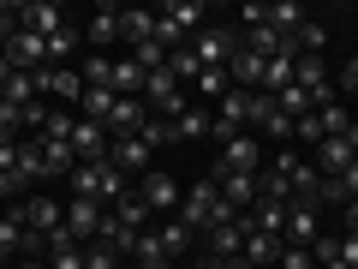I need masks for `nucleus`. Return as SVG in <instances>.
Instances as JSON below:
<instances>
[{
	"mask_svg": "<svg viewBox=\"0 0 358 269\" xmlns=\"http://www.w3.org/2000/svg\"><path fill=\"white\" fill-rule=\"evenodd\" d=\"M215 174H263V138H257V132H239V138H227V144H221Z\"/></svg>",
	"mask_w": 358,
	"mask_h": 269,
	"instance_id": "f257e3e1",
	"label": "nucleus"
},
{
	"mask_svg": "<svg viewBox=\"0 0 358 269\" xmlns=\"http://www.w3.org/2000/svg\"><path fill=\"white\" fill-rule=\"evenodd\" d=\"M233 48H239V30H233V25H203V30L192 36L197 66H227V60H233Z\"/></svg>",
	"mask_w": 358,
	"mask_h": 269,
	"instance_id": "f03ea898",
	"label": "nucleus"
},
{
	"mask_svg": "<svg viewBox=\"0 0 358 269\" xmlns=\"http://www.w3.org/2000/svg\"><path fill=\"white\" fill-rule=\"evenodd\" d=\"M215 204H221V186H215V179H197V186H192V192H185V198H179V216L173 221H185V228H209V221H215Z\"/></svg>",
	"mask_w": 358,
	"mask_h": 269,
	"instance_id": "7ed1b4c3",
	"label": "nucleus"
},
{
	"mask_svg": "<svg viewBox=\"0 0 358 269\" xmlns=\"http://www.w3.org/2000/svg\"><path fill=\"white\" fill-rule=\"evenodd\" d=\"M13 209L24 216V228L36 233V240H48L54 228H66V204H54V198H42V192H36V198H24V204H13Z\"/></svg>",
	"mask_w": 358,
	"mask_h": 269,
	"instance_id": "20e7f679",
	"label": "nucleus"
},
{
	"mask_svg": "<svg viewBox=\"0 0 358 269\" xmlns=\"http://www.w3.org/2000/svg\"><path fill=\"white\" fill-rule=\"evenodd\" d=\"M6 60L18 66V72H48V36H36V30H18L13 42H6Z\"/></svg>",
	"mask_w": 358,
	"mask_h": 269,
	"instance_id": "39448f33",
	"label": "nucleus"
},
{
	"mask_svg": "<svg viewBox=\"0 0 358 269\" xmlns=\"http://www.w3.org/2000/svg\"><path fill=\"white\" fill-rule=\"evenodd\" d=\"M138 198H143V209H150V216H155V209H173V216H179V179L162 174V167H150V174L138 179Z\"/></svg>",
	"mask_w": 358,
	"mask_h": 269,
	"instance_id": "423d86ee",
	"label": "nucleus"
},
{
	"mask_svg": "<svg viewBox=\"0 0 358 269\" xmlns=\"http://www.w3.org/2000/svg\"><path fill=\"white\" fill-rule=\"evenodd\" d=\"M108 150H114V138H108V126H96V120H78L72 126V156L78 162H108Z\"/></svg>",
	"mask_w": 358,
	"mask_h": 269,
	"instance_id": "0eeeda50",
	"label": "nucleus"
},
{
	"mask_svg": "<svg viewBox=\"0 0 358 269\" xmlns=\"http://www.w3.org/2000/svg\"><path fill=\"white\" fill-rule=\"evenodd\" d=\"M102 216H108V204L72 198V204H66V233H72V240H96V233H102Z\"/></svg>",
	"mask_w": 358,
	"mask_h": 269,
	"instance_id": "6e6552de",
	"label": "nucleus"
},
{
	"mask_svg": "<svg viewBox=\"0 0 358 269\" xmlns=\"http://www.w3.org/2000/svg\"><path fill=\"white\" fill-rule=\"evenodd\" d=\"M143 120H150L143 96H120V102H114V114H108L102 126H108V138H138V132H143Z\"/></svg>",
	"mask_w": 358,
	"mask_h": 269,
	"instance_id": "1a4fd4ad",
	"label": "nucleus"
},
{
	"mask_svg": "<svg viewBox=\"0 0 358 269\" xmlns=\"http://www.w3.org/2000/svg\"><path fill=\"white\" fill-rule=\"evenodd\" d=\"M203 251L221 257V263L239 257V251H245V228H239V221H209V228H203Z\"/></svg>",
	"mask_w": 358,
	"mask_h": 269,
	"instance_id": "9d476101",
	"label": "nucleus"
},
{
	"mask_svg": "<svg viewBox=\"0 0 358 269\" xmlns=\"http://www.w3.org/2000/svg\"><path fill=\"white\" fill-rule=\"evenodd\" d=\"M263 54H251L239 42V48H233V60H227V78H233V90H263Z\"/></svg>",
	"mask_w": 358,
	"mask_h": 269,
	"instance_id": "9b49d317",
	"label": "nucleus"
},
{
	"mask_svg": "<svg viewBox=\"0 0 358 269\" xmlns=\"http://www.w3.org/2000/svg\"><path fill=\"white\" fill-rule=\"evenodd\" d=\"M42 96H54V102H84V72L48 66V72H42Z\"/></svg>",
	"mask_w": 358,
	"mask_h": 269,
	"instance_id": "f8f14e48",
	"label": "nucleus"
},
{
	"mask_svg": "<svg viewBox=\"0 0 358 269\" xmlns=\"http://www.w3.org/2000/svg\"><path fill=\"white\" fill-rule=\"evenodd\" d=\"M18 25L36 30V36H54V30L66 25V13L54 6V0H24V6H18Z\"/></svg>",
	"mask_w": 358,
	"mask_h": 269,
	"instance_id": "ddd939ff",
	"label": "nucleus"
},
{
	"mask_svg": "<svg viewBox=\"0 0 358 269\" xmlns=\"http://www.w3.org/2000/svg\"><path fill=\"white\" fill-rule=\"evenodd\" d=\"M281 251H287V245L281 240H275V233H257V228H245V263H251V269H275V263H281Z\"/></svg>",
	"mask_w": 358,
	"mask_h": 269,
	"instance_id": "4468645a",
	"label": "nucleus"
},
{
	"mask_svg": "<svg viewBox=\"0 0 358 269\" xmlns=\"http://www.w3.org/2000/svg\"><path fill=\"white\" fill-rule=\"evenodd\" d=\"M150 144L143 138H114V150H108V162L120 167V174H150Z\"/></svg>",
	"mask_w": 358,
	"mask_h": 269,
	"instance_id": "2eb2a0df",
	"label": "nucleus"
},
{
	"mask_svg": "<svg viewBox=\"0 0 358 269\" xmlns=\"http://www.w3.org/2000/svg\"><path fill=\"white\" fill-rule=\"evenodd\" d=\"M281 245H317V204H293L287 209V233H281Z\"/></svg>",
	"mask_w": 358,
	"mask_h": 269,
	"instance_id": "dca6fc26",
	"label": "nucleus"
},
{
	"mask_svg": "<svg viewBox=\"0 0 358 269\" xmlns=\"http://www.w3.org/2000/svg\"><path fill=\"white\" fill-rule=\"evenodd\" d=\"M36 150H42V179H60V174H72V167H78L72 144H60V138H36Z\"/></svg>",
	"mask_w": 358,
	"mask_h": 269,
	"instance_id": "f3484780",
	"label": "nucleus"
},
{
	"mask_svg": "<svg viewBox=\"0 0 358 269\" xmlns=\"http://www.w3.org/2000/svg\"><path fill=\"white\" fill-rule=\"evenodd\" d=\"M317 162H322V179H341L358 156H352V144H346V138H322L317 144Z\"/></svg>",
	"mask_w": 358,
	"mask_h": 269,
	"instance_id": "a211bd4d",
	"label": "nucleus"
},
{
	"mask_svg": "<svg viewBox=\"0 0 358 269\" xmlns=\"http://www.w3.org/2000/svg\"><path fill=\"white\" fill-rule=\"evenodd\" d=\"M120 42H131V48H143V42H155V13H120Z\"/></svg>",
	"mask_w": 358,
	"mask_h": 269,
	"instance_id": "6ab92c4d",
	"label": "nucleus"
},
{
	"mask_svg": "<svg viewBox=\"0 0 358 269\" xmlns=\"http://www.w3.org/2000/svg\"><path fill=\"white\" fill-rule=\"evenodd\" d=\"M143 78H150V72H143L131 54H126V60H114V96H143Z\"/></svg>",
	"mask_w": 358,
	"mask_h": 269,
	"instance_id": "aec40b11",
	"label": "nucleus"
},
{
	"mask_svg": "<svg viewBox=\"0 0 358 269\" xmlns=\"http://www.w3.org/2000/svg\"><path fill=\"white\" fill-rule=\"evenodd\" d=\"M90 42H96V48L120 42V6H96V18H90Z\"/></svg>",
	"mask_w": 358,
	"mask_h": 269,
	"instance_id": "412c9836",
	"label": "nucleus"
},
{
	"mask_svg": "<svg viewBox=\"0 0 358 269\" xmlns=\"http://www.w3.org/2000/svg\"><path fill=\"white\" fill-rule=\"evenodd\" d=\"M162 18H173V25L185 30V36H197V30H203V6H197V0H173V6H167Z\"/></svg>",
	"mask_w": 358,
	"mask_h": 269,
	"instance_id": "4be33fe9",
	"label": "nucleus"
},
{
	"mask_svg": "<svg viewBox=\"0 0 358 269\" xmlns=\"http://www.w3.org/2000/svg\"><path fill=\"white\" fill-rule=\"evenodd\" d=\"M299 25H305V6H299V0H281V6H268V30H281V36H293Z\"/></svg>",
	"mask_w": 358,
	"mask_h": 269,
	"instance_id": "5701e85b",
	"label": "nucleus"
},
{
	"mask_svg": "<svg viewBox=\"0 0 358 269\" xmlns=\"http://www.w3.org/2000/svg\"><path fill=\"white\" fill-rule=\"evenodd\" d=\"M293 48H299V54H322V48H329V30H322L317 18H305V25L293 30Z\"/></svg>",
	"mask_w": 358,
	"mask_h": 269,
	"instance_id": "b1692460",
	"label": "nucleus"
},
{
	"mask_svg": "<svg viewBox=\"0 0 358 269\" xmlns=\"http://www.w3.org/2000/svg\"><path fill=\"white\" fill-rule=\"evenodd\" d=\"M138 138L150 144V150H162V144H173L179 132H173V120H167V114H150V120H143V132H138Z\"/></svg>",
	"mask_w": 358,
	"mask_h": 269,
	"instance_id": "393cba45",
	"label": "nucleus"
},
{
	"mask_svg": "<svg viewBox=\"0 0 358 269\" xmlns=\"http://www.w3.org/2000/svg\"><path fill=\"white\" fill-rule=\"evenodd\" d=\"M114 216L126 221L131 233H143V221H150V209H143V198H138V192H126V198H120V204H114Z\"/></svg>",
	"mask_w": 358,
	"mask_h": 269,
	"instance_id": "a878e982",
	"label": "nucleus"
},
{
	"mask_svg": "<svg viewBox=\"0 0 358 269\" xmlns=\"http://www.w3.org/2000/svg\"><path fill=\"white\" fill-rule=\"evenodd\" d=\"M114 102H120L114 90H84V120H96V126H102V120L114 114Z\"/></svg>",
	"mask_w": 358,
	"mask_h": 269,
	"instance_id": "bb28decb",
	"label": "nucleus"
},
{
	"mask_svg": "<svg viewBox=\"0 0 358 269\" xmlns=\"http://www.w3.org/2000/svg\"><path fill=\"white\" fill-rule=\"evenodd\" d=\"M167 72H173L179 84H197V72H203V66H197L192 48H173V54H167Z\"/></svg>",
	"mask_w": 358,
	"mask_h": 269,
	"instance_id": "cd10ccee",
	"label": "nucleus"
},
{
	"mask_svg": "<svg viewBox=\"0 0 358 269\" xmlns=\"http://www.w3.org/2000/svg\"><path fill=\"white\" fill-rule=\"evenodd\" d=\"M192 240H197V233L185 228V221H167V228H162V251H167V257H179V251H192Z\"/></svg>",
	"mask_w": 358,
	"mask_h": 269,
	"instance_id": "c85d7f7f",
	"label": "nucleus"
},
{
	"mask_svg": "<svg viewBox=\"0 0 358 269\" xmlns=\"http://www.w3.org/2000/svg\"><path fill=\"white\" fill-rule=\"evenodd\" d=\"M317 120H322V138H346V126H352V114H346L341 102H329V108H317Z\"/></svg>",
	"mask_w": 358,
	"mask_h": 269,
	"instance_id": "c756f323",
	"label": "nucleus"
},
{
	"mask_svg": "<svg viewBox=\"0 0 358 269\" xmlns=\"http://www.w3.org/2000/svg\"><path fill=\"white\" fill-rule=\"evenodd\" d=\"M84 269H120V251L108 240H90L84 245Z\"/></svg>",
	"mask_w": 358,
	"mask_h": 269,
	"instance_id": "7c9ffc66",
	"label": "nucleus"
},
{
	"mask_svg": "<svg viewBox=\"0 0 358 269\" xmlns=\"http://www.w3.org/2000/svg\"><path fill=\"white\" fill-rule=\"evenodd\" d=\"M173 132H179V138H209V114H203V108H185V114L173 120Z\"/></svg>",
	"mask_w": 358,
	"mask_h": 269,
	"instance_id": "2f4dec72",
	"label": "nucleus"
},
{
	"mask_svg": "<svg viewBox=\"0 0 358 269\" xmlns=\"http://www.w3.org/2000/svg\"><path fill=\"white\" fill-rule=\"evenodd\" d=\"M197 90H203V96H227V90H233L227 66H203V72H197Z\"/></svg>",
	"mask_w": 358,
	"mask_h": 269,
	"instance_id": "473e14b6",
	"label": "nucleus"
},
{
	"mask_svg": "<svg viewBox=\"0 0 358 269\" xmlns=\"http://www.w3.org/2000/svg\"><path fill=\"white\" fill-rule=\"evenodd\" d=\"M18 174H24V179H42V150H36V138L18 144Z\"/></svg>",
	"mask_w": 358,
	"mask_h": 269,
	"instance_id": "72a5a7b5",
	"label": "nucleus"
},
{
	"mask_svg": "<svg viewBox=\"0 0 358 269\" xmlns=\"http://www.w3.org/2000/svg\"><path fill=\"white\" fill-rule=\"evenodd\" d=\"M72 48H78V36H72V30H54V36H48V60H72Z\"/></svg>",
	"mask_w": 358,
	"mask_h": 269,
	"instance_id": "f704fd0d",
	"label": "nucleus"
},
{
	"mask_svg": "<svg viewBox=\"0 0 358 269\" xmlns=\"http://www.w3.org/2000/svg\"><path fill=\"white\" fill-rule=\"evenodd\" d=\"M293 138H305V144H322V120H317V108L293 120Z\"/></svg>",
	"mask_w": 358,
	"mask_h": 269,
	"instance_id": "c9c22d12",
	"label": "nucleus"
},
{
	"mask_svg": "<svg viewBox=\"0 0 358 269\" xmlns=\"http://www.w3.org/2000/svg\"><path fill=\"white\" fill-rule=\"evenodd\" d=\"M275 269H317V257H310L305 245H287V251H281V263H275Z\"/></svg>",
	"mask_w": 358,
	"mask_h": 269,
	"instance_id": "e433bc0d",
	"label": "nucleus"
},
{
	"mask_svg": "<svg viewBox=\"0 0 358 269\" xmlns=\"http://www.w3.org/2000/svg\"><path fill=\"white\" fill-rule=\"evenodd\" d=\"M18 144H24V138H0V174H13V167H18Z\"/></svg>",
	"mask_w": 358,
	"mask_h": 269,
	"instance_id": "4c0bfd02",
	"label": "nucleus"
},
{
	"mask_svg": "<svg viewBox=\"0 0 358 269\" xmlns=\"http://www.w3.org/2000/svg\"><path fill=\"white\" fill-rule=\"evenodd\" d=\"M341 263L358 269V233H346V240H341Z\"/></svg>",
	"mask_w": 358,
	"mask_h": 269,
	"instance_id": "58836bf2",
	"label": "nucleus"
},
{
	"mask_svg": "<svg viewBox=\"0 0 358 269\" xmlns=\"http://www.w3.org/2000/svg\"><path fill=\"white\" fill-rule=\"evenodd\" d=\"M341 186H346V198H358V162H352V167L341 174Z\"/></svg>",
	"mask_w": 358,
	"mask_h": 269,
	"instance_id": "ea45409f",
	"label": "nucleus"
},
{
	"mask_svg": "<svg viewBox=\"0 0 358 269\" xmlns=\"http://www.w3.org/2000/svg\"><path fill=\"white\" fill-rule=\"evenodd\" d=\"M13 72H18V66H13V60H6V54H0V90L13 84Z\"/></svg>",
	"mask_w": 358,
	"mask_h": 269,
	"instance_id": "a19ab883",
	"label": "nucleus"
},
{
	"mask_svg": "<svg viewBox=\"0 0 358 269\" xmlns=\"http://www.w3.org/2000/svg\"><path fill=\"white\" fill-rule=\"evenodd\" d=\"M346 144H352V156H358V120H352V126H346Z\"/></svg>",
	"mask_w": 358,
	"mask_h": 269,
	"instance_id": "79ce46f5",
	"label": "nucleus"
},
{
	"mask_svg": "<svg viewBox=\"0 0 358 269\" xmlns=\"http://www.w3.org/2000/svg\"><path fill=\"white\" fill-rule=\"evenodd\" d=\"M18 269H48V263H42V257H24V263H18Z\"/></svg>",
	"mask_w": 358,
	"mask_h": 269,
	"instance_id": "37998d69",
	"label": "nucleus"
},
{
	"mask_svg": "<svg viewBox=\"0 0 358 269\" xmlns=\"http://www.w3.org/2000/svg\"><path fill=\"white\" fill-rule=\"evenodd\" d=\"M317 269H346V263H341V257H329V263H317Z\"/></svg>",
	"mask_w": 358,
	"mask_h": 269,
	"instance_id": "c03bdc74",
	"label": "nucleus"
},
{
	"mask_svg": "<svg viewBox=\"0 0 358 269\" xmlns=\"http://www.w3.org/2000/svg\"><path fill=\"white\" fill-rule=\"evenodd\" d=\"M120 269H131V263H120Z\"/></svg>",
	"mask_w": 358,
	"mask_h": 269,
	"instance_id": "a18cd8bd",
	"label": "nucleus"
}]
</instances>
